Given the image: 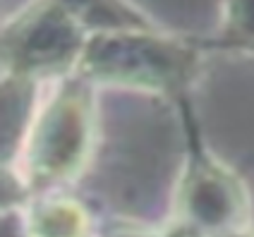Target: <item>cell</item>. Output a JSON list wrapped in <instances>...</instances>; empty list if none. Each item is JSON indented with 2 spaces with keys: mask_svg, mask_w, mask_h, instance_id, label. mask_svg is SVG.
I'll list each match as a JSON object with an SVG mask.
<instances>
[{
  "mask_svg": "<svg viewBox=\"0 0 254 237\" xmlns=\"http://www.w3.org/2000/svg\"><path fill=\"white\" fill-rule=\"evenodd\" d=\"M201 70V46L154 27L89 34L74 74L89 84L187 96Z\"/></svg>",
  "mask_w": 254,
  "mask_h": 237,
  "instance_id": "cell-1",
  "label": "cell"
},
{
  "mask_svg": "<svg viewBox=\"0 0 254 237\" xmlns=\"http://www.w3.org/2000/svg\"><path fill=\"white\" fill-rule=\"evenodd\" d=\"M96 139L94 84L70 74L60 79L56 94L34 115L24 154V182L34 192H48L77 180L86 170Z\"/></svg>",
  "mask_w": 254,
  "mask_h": 237,
  "instance_id": "cell-2",
  "label": "cell"
},
{
  "mask_svg": "<svg viewBox=\"0 0 254 237\" xmlns=\"http://www.w3.org/2000/svg\"><path fill=\"white\" fill-rule=\"evenodd\" d=\"M178 103L187 134V156L175 187L168 230L173 237H211L247 228L252 221V204L245 182L204 146L187 96Z\"/></svg>",
  "mask_w": 254,
  "mask_h": 237,
  "instance_id": "cell-3",
  "label": "cell"
},
{
  "mask_svg": "<svg viewBox=\"0 0 254 237\" xmlns=\"http://www.w3.org/2000/svg\"><path fill=\"white\" fill-rule=\"evenodd\" d=\"M86 31L60 0H31L2 24V74L65 79L84 53Z\"/></svg>",
  "mask_w": 254,
  "mask_h": 237,
  "instance_id": "cell-4",
  "label": "cell"
},
{
  "mask_svg": "<svg viewBox=\"0 0 254 237\" xmlns=\"http://www.w3.org/2000/svg\"><path fill=\"white\" fill-rule=\"evenodd\" d=\"M24 218L29 237H94L89 209L70 196H41Z\"/></svg>",
  "mask_w": 254,
  "mask_h": 237,
  "instance_id": "cell-5",
  "label": "cell"
},
{
  "mask_svg": "<svg viewBox=\"0 0 254 237\" xmlns=\"http://www.w3.org/2000/svg\"><path fill=\"white\" fill-rule=\"evenodd\" d=\"M34 89L36 82L2 74V151L5 166L12 154L22 151L27 132L34 120Z\"/></svg>",
  "mask_w": 254,
  "mask_h": 237,
  "instance_id": "cell-6",
  "label": "cell"
},
{
  "mask_svg": "<svg viewBox=\"0 0 254 237\" xmlns=\"http://www.w3.org/2000/svg\"><path fill=\"white\" fill-rule=\"evenodd\" d=\"M82 27L94 31L113 29H146L154 27L139 10H134L127 0H60Z\"/></svg>",
  "mask_w": 254,
  "mask_h": 237,
  "instance_id": "cell-7",
  "label": "cell"
},
{
  "mask_svg": "<svg viewBox=\"0 0 254 237\" xmlns=\"http://www.w3.org/2000/svg\"><path fill=\"white\" fill-rule=\"evenodd\" d=\"M211 48L254 53V0H223L221 27Z\"/></svg>",
  "mask_w": 254,
  "mask_h": 237,
  "instance_id": "cell-8",
  "label": "cell"
},
{
  "mask_svg": "<svg viewBox=\"0 0 254 237\" xmlns=\"http://www.w3.org/2000/svg\"><path fill=\"white\" fill-rule=\"evenodd\" d=\"M2 237H29L27 218L17 209H2Z\"/></svg>",
  "mask_w": 254,
  "mask_h": 237,
  "instance_id": "cell-9",
  "label": "cell"
},
{
  "mask_svg": "<svg viewBox=\"0 0 254 237\" xmlns=\"http://www.w3.org/2000/svg\"><path fill=\"white\" fill-rule=\"evenodd\" d=\"M106 237H170L166 230H139V228H120L111 230Z\"/></svg>",
  "mask_w": 254,
  "mask_h": 237,
  "instance_id": "cell-10",
  "label": "cell"
},
{
  "mask_svg": "<svg viewBox=\"0 0 254 237\" xmlns=\"http://www.w3.org/2000/svg\"><path fill=\"white\" fill-rule=\"evenodd\" d=\"M211 237H254V228L247 225V228H238V230H228V233H218V235Z\"/></svg>",
  "mask_w": 254,
  "mask_h": 237,
  "instance_id": "cell-11",
  "label": "cell"
}]
</instances>
